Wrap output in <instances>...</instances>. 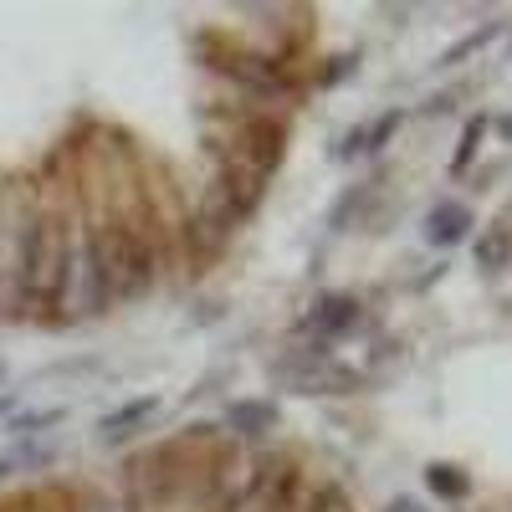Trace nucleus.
I'll list each match as a JSON object with an SVG mask.
<instances>
[{"label": "nucleus", "mask_w": 512, "mask_h": 512, "mask_svg": "<svg viewBox=\"0 0 512 512\" xmlns=\"http://www.w3.org/2000/svg\"><path fill=\"white\" fill-rule=\"evenodd\" d=\"M108 308L113 303H108V282H103L98 236H93V221H88V205H82V185H67L62 190V267H57L47 328L93 323Z\"/></svg>", "instance_id": "nucleus-1"}, {"label": "nucleus", "mask_w": 512, "mask_h": 512, "mask_svg": "<svg viewBox=\"0 0 512 512\" xmlns=\"http://www.w3.org/2000/svg\"><path fill=\"white\" fill-rule=\"evenodd\" d=\"M277 466H282V456H256L246 446L216 451L205 461V502L216 512H251V502L262 497Z\"/></svg>", "instance_id": "nucleus-2"}, {"label": "nucleus", "mask_w": 512, "mask_h": 512, "mask_svg": "<svg viewBox=\"0 0 512 512\" xmlns=\"http://www.w3.org/2000/svg\"><path fill=\"white\" fill-rule=\"evenodd\" d=\"M272 379L287 384L292 395H359L364 390V374L349 369V364H338L318 344H303V349L272 359Z\"/></svg>", "instance_id": "nucleus-3"}, {"label": "nucleus", "mask_w": 512, "mask_h": 512, "mask_svg": "<svg viewBox=\"0 0 512 512\" xmlns=\"http://www.w3.org/2000/svg\"><path fill=\"white\" fill-rule=\"evenodd\" d=\"M205 62L226 72L236 88L256 103H277V98H297L303 88L292 82V72L277 62V57H256V52H221L216 41H205Z\"/></svg>", "instance_id": "nucleus-4"}, {"label": "nucleus", "mask_w": 512, "mask_h": 512, "mask_svg": "<svg viewBox=\"0 0 512 512\" xmlns=\"http://www.w3.org/2000/svg\"><path fill=\"white\" fill-rule=\"evenodd\" d=\"M236 154L256 169L262 180H272L282 159H287V128L272 118V113H246L236 123Z\"/></svg>", "instance_id": "nucleus-5"}, {"label": "nucleus", "mask_w": 512, "mask_h": 512, "mask_svg": "<svg viewBox=\"0 0 512 512\" xmlns=\"http://www.w3.org/2000/svg\"><path fill=\"white\" fill-rule=\"evenodd\" d=\"M359 323H364V303L354 292H323V297H313V308L303 313V333L313 338L318 349H328L333 338L354 333Z\"/></svg>", "instance_id": "nucleus-6"}, {"label": "nucleus", "mask_w": 512, "mask_h": 512, "mask_svg": "<svg viewBox=\"0 0 512 512\" xmlns=\"http://www.w3.org/2000/svg\"><path fill=\"white\" fill-rule=\"evenodd\" d=\"M159 415H164V400H159V395H134V400L113 405V410L93 425V436H98V446L118 451V446H128V441H139L144 431H154Z\"/></svg>", "instance_id": "nucleus-7"}, {"label": "nucleus", "mask_w": 512, "mask_h": 512, "mask_svg": "<svg viewBox=\"0 0 512 512\" xmlns=\"http://www.w3.org/2000/svg\"><path fill=\"white\" fill-rule=\"evenodd\" d=\"M405 123H410V108H384L379 118H369V123L349 128L344 144L333 149V159H338V164H349V159H379L384 149L395 144V134H400Z\"/></svg>", "instance_id": "nucleus-8"}, {"label": "nucleus", "mask_w": 512, "mask_h": 512, "mask_svg": "<svg viewBox=\"0 0 512 512\" xmlns=\"http://www.w3.org/2000/svg\"><path fill=\"white\" fill-rule=\"evenodd\" d=\"M277 425H282V410H277V400H267V395L231 400V405H226V415H221V431H231L241 446L267 441V436L277 431Z\"/></svg>", "instance_id": "nucleus-9"}, {"label": "nucleus", "mask_w": 512, "mask_h": 512, "mask_svg": "<svg viewBox=\"0 0 512 512\" xmlns=\"http://www.w3.org/2000/svg\"><path fill=\"white\" fill-rule=\"evenodd\" d=\"M472 226H477V216H472L466 200H436L420 221V236H425V246L451 251V246H461L466 236H472Z\"/></svg>", "instance_id": "nucleus-10"}, {"label": "nucleus", "mask_w": 512, "mask_h": 512, "mask_svg": "<svg viewBox=\"0 0 512 512\" xmlns=\"http://www.w3.org/2000/svg\"><path fill=\"white\" fill-rule=\"evenodd\" d=\"M487 134H492V113H472V118L461 123V139H456V154H451V164H446V175H451V180H461V175H472V164H477V154H482Z\"/></svg>", "instance_id": "nucleus-11"}, {"label": "nucleus", "mask_w": 512, "mask_h": 512, "mask_svg": "<svg viewBox=\"0 0 512 512\" xmlns=\"http://www.w3.org/2000/svg\"><path fill=\"white\" fill-rule=\"evenodd\" d=\"M67 420V405H41V410H16L6 420V436L11 441H41V436H52L57 425Z\"/></svg>", "instance_id": "nucleus-12"}, {"label": "nucleus", "mask_w": 512, "mask_h": 512, "mask_svg": "<svg viewBox=\"0 0 512 512\" xmlns=\"http://www.w3.org/2000/svg\"><path fill=\"white\" fill-rule=\"evenodd\" d=\"M374 195H379V180L349 185L344 195L333 200V210H328V231H333V236H344V231H354V221H359V210H369V205H374Z\"/></svg>", "instance_id": "nucleus-13"}, {"label": "nucleus", "mask_w": 512, "mask_h": 512, "mask_svg": "<svg viewBox=\"0 0 512 512\" xmlns=\"http://www.w3.org/2000/svg\"><path fill=\"white\" fill-rule=\"evenodd\" d=\"M57 461V446L52 441H16L6 456H0V482H11L21 472H41V466Z\"/></svg>", "instance_id": "nucleus-14"}, {"label": "nucleus", "mask_w": 512, "mask_h": 512, "mask_svg": "<svg viewBox=\"0 0 512 512\" xmlns=\"http://www.w3.org/2000/svg\"><path fill=\"white\" fill-rule=\"evenodd\" d=\"M425 487H431V497H441V502H466L472 497V472L456 466V461H431L425 466Z\"/></svg>", "instance_id": "nucleus-15"}, {"label": "nucleus", "mask_w": 512, "mask_h": 512, "mask_svg": "<svg viewBox=\"0 0 512 512\" xmlns=\"http://www.w3.org/2000/svg\"><path fill=\"white\" fill-rule=\"evenodd\" d=\"M497 36H502V21H487V26H477L472 36H461L456 47H446V52L436 57V67H441V72H451V67H466V62H472L477 52H487Z\"/></svg>", "instance_id": "nucleus-16"}, {"label": "nucleus", "mask_w": 512, "mask_h": 512, "mask_svg": "<svg viewBox=\"0 0 512 512\" xmlns=\"http://www.w3.org/2000/svg\"><path fill=\"white\" fill-rule=\"evenodd\" d=\"M507 262H512V216L492 221V231L477 241V267L482 272H502Z\"/></svg>", "instance_id": "nucleus-17"}, {"label": "nucleus", "mask_w": 512, "mask_h": 512, "mask_svg": "<svg viewBox=\"0 0 512 512\" xmlns=\"http://www.w3.org/2000/svg\"><path fill=\"white\" fill-rule=\"evenodd\" d=\"M359 72V52H338V57H328L323 67H318V88H338V82H349Z\"/></svg>", "instance_id": "nucleus-18"}, {"label": "nucleus", "mask_w": 512, "mask_h": 512, "mask_svg": "<svg viewBox=\"0 0 512 512\" xmlns=\"http://www.w3.org/2000/svg\"><path fill=\"white\" fill-rule=\"evenodd\" d=\"M303 512H354V502L344 497V487H338V482H328V487H318V492L308 497Z\"/></svg>", "instance_id": "nucleus-19"}, {"label": "nucleus", "mask_w": 512, "mask_h": 512, "mask_svg": "<svg viewBox=\"0 0 512 512\" xmlns=\"http://www.w3.org/2000/svg\"><path fill=\"white\" fill-rule=\"evenodd\" d=\"M67 512H123V502H118L113 492L88 487V492H77V497H72V507H67Z\"/></svg>", "instance_id": "nucleus-20"}, {"label": "nucleus", "mask_w": 512, "mask_h": 512, "mask_svg": "<svg viewBox=\"0 0 512 512\" xmlns=\"http://www.w3.org/2000/svg\"><path fill=\"white\" fill-rule=\"evenodd\" d=\"M384 512H431V507L415 502V497H390V502H384Z\"/></svg>", "instance_id": "nucleus-21"}, {"label": "nucleus", "mask_w": 512, "mask_h": 512, "mask_svg": "<svg viewBox=\"0 0 512 512\" xmlns=\"http://www.w3.org/2000/svg\"><path fill=\"white\" fill-rule=\"evenodd\" d=\"M456 108V93H436L431 103H425V113H451Z\"/></svg>", "instance_id": "nucleus-22"}, {"label": "nucleus", "mask_w": 512, "mask_h": 512, "mask_svg": "<svg viewBox=\"0 0 512 512\" xmlns=\"http://www.w3.org/2000/svg\"><path fill=\"white\" fill-rule=\"evenodd\" d=\"M16 400H21L16 390H0V420H11V415H16Z\"/></svg>", "instance_id": "nucleus-23"}, {"label": "nucleus", "mask_w": 512, "mask_h": 512, "mask_svg": "<svg viewBox=\"0 0 512 512\" xmlns=\"http://www.w3.org/2000/svg\"><path fill=\"white\" fill-rule=\"evenodd\" d=\"M0 384H6V364H0Z\"/></svg>", "instance_id": "nucleus-24"}, {"label": "nucleus", "mask_w": 512, "mask_h": 512, "mask_svg": "<svg viewBox=\"0 0 512 512\" xmlns=\"http://www.w3.org/2000/svg\"><path fill=\"white\" fill-rule=\"evenodd\" d=\"M507 57H512V52H507Z\"/></svg>", "instance_id": "nucleus-25"}]
</instances>
